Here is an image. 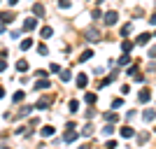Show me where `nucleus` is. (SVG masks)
<instances>
[{"mask_svg": "<svg viewBox=\"0 0 156 149\" xmlns=\"http://www.w3.org/2000/svg\"><path fill=\"white\" fill-rule=\"evenodd\" d=\"M16 70H21V72H23V70H28V61H26V59L16 61Z\"/></svg>", "mask_w": 156, "mask_h": 149, "instance_id": "obj_17", "label": "nucleus"}, {"mask_svg": "<svg viewBox=\"0 0 156 149\" xmlns=\"http://www.w3.org/2000/svg\"><path fill=\"white\" fill-rule=\"evenodd\" d=\"M40 35H42V37H44V40H49V37H51V35H54V30H51V28H49V26H44V28H42V30H40Z\"/></svg>", "mask_w": 156, "mask_h": 149, "instance_id": "obj_11", "label": "nucleus"}, {"mask_svg": "<svg viewBox=\"0 0 156 149\" xmlns=\"http://www.w3.org/2000/svg\"><path fill=\"white\" fill-rule=\"evenodd\" d=\"M33 47V40L30 37H26V40H21V49H23V51H28V49H30Z\"/></svg>", "mask_w": 156, "mask_h": 149, "instance_id": "obj_14", "label": "nucleus"}, {"mask_svg": "<svg viewBox=\"0 0 156 149\" xmlns=\"http://www.w3.org/2000/svg\"><path fill=\"white\" fill-rule=\"evenodd\" d=\"M112 130H114L112 126H105V128H103V133H105V135H112Z\"/></svg>", "mask_w": 156, "mask_h": 149, "instance_id": "obj_31", "label": "nucleus"}, {"mask_svg": "<svg viewBox=\"0 0 156 149\" xmlns=\"http://www.w3.org/2000/svg\"><path fill=\"white\" fill-rule=\"evenodd\" d=\"M35 26H37V21H35V19H26V21H23V30H35Z\"/></svg>", "mask_w": 156, "mask_h": 149, "instance_id": "obj_5", "label": "nucleus"}, {"mask_svg": "<svg viewBox=\"0 0 156 149\" xmlns=\"http://www.w3.org/2000/svg\"><path fill=\"white\" fill-rule=\"evenodd\" d=\"M149 40H151L149 33H140V35H137V44H147Z\"/></svg>", "mask_w": 156, "mask_h": 149, "instance_id": "obj_7", "label": "nucleus"}, {"mask_svg": "<svg viewBox=\"0 0 156 149\" xmlns=\"http://www.w3.org/2000/svg\"><path fill=\"white\" fill-rule=\"evenodd\" d=\"M142 117H144V121H154V119H156V112L154 110H144Z\"/></svg>", "mask_w": 156, "mask_h": 149, "instance_id": "obj_13", "label": "nucleus"}, {"mask_svg": "<svg viewBox=\"0 0 156 149\" xmlns=\"http://www.w3.org/2000/svg\"><path fill=\"white\" fill-rule=\"evenodd\" d=\"M119 133H121V137H133V135H135V130L130 128V126H124V128L119 130Z\"/></svg>", "mask_w": 156, "mask_h": 149, "instance_id": "obj_6", "label": "nucleus"}, {"mask_svg": "<svg viewBox=\"0 0 156 149\" xmlns=\"http://www.w3.org/2000/svg\"><path fill=\"white\" fill-rule=\"evenodd\" d=\"M61 79H63V82H70V79H72V72L70 70H61Z\"/></svg>", "mask_w": 156, "mask_h": 149, "instance_id": "obj_19", "label": "nucleus"}, {"mask_svg": "<svg viewBox=\"0 0 156 149\" xmlns=\"http://www.w3.org/2000/svg\"><path fill=\"white\" fill-rule=\"evenodd\" d=\"M35 89H37V91H42V89H49V79H40L37 84H35Z\"/></svg>", "mask_w": 156, "mask_h": 149, "instance_id": "obj_16", "label": "nucleus"}, {"mask_svg": "<svg viewBox=\"0 0 156 149\" xmlns=\"http://www.w3.org/2000/svg\"><path fill=\"white\" fill-rule=\"evenodd\" d=\"M121 103H124V100H121V98H114V100H112V107H114V110H117V107H121Z\"/></svg>", "mask_w": 156, "mask_h": 149, "instance_id": "obj_26", "label": "nucleus"}, {"mask_svg": "<svg viewBox=\"0 0 156 149\" xmlns=\"http://www.w3.org/2000/svg\"><path fill=\"white\" fill-rule=\"evenodd\" d=\"M154 37H156V33H154Z\"/></svg>", "mask_w": 156, "mask_h": 149, "instance_id": "obj_36", "label": "nucleus"}, {"mask_svg": "<svg viewBox=\"0 0 156 149\" xmlns=\"http://www.w3.org/2000/svg\"><path fill=\"white\" fill-rule=\"evenodd\" d=\"M23 98H26V93H23V91H16V93L12 96V100H14V103H21Z\"/></svg>", "mask_w": 156, "mask_h": 149, "instance_id": "obj_18", "label": "nucleus"}, {"mask_svg": "<svg viewBox=\"0 0 156 149\" xmlns=\"http://www.w3.org/2000/svg\"><path fill=\"white\" fill-rule=\"evenodd\" d=\"M5 68H7V63H5V61H0V72L5 70Z\"/></svg>", "mask_w": 156, "mask_h": 149, "instance_id": "obj_33", "label": "nucleus"}, {"mask_svg": "<svg viewBox=\"0 0 156 149\" xmlns=\"http://www.w3.org/2000/svg\"><path fill=\"white\" fill-rule=\"evenodd\" d=\"M37 51H40V56H47V54H49V51H47V47H44V44H40V47H37Z\"/></svg>", "mask_w": 156, "mask_h": 149, "instance_id": "obj_28", "label": "nucleus"}, {"mask_svg": "<svg viewBox=\"0 0 156 149\" xmlns=\"http://www.w3.org/2000/svg\"><path fill=\"white\" fill-rule=\"evenodd\" d=\"M91 56H93V51H91V49H84V51H82V56H79V61L84 63V61H89Z\"/></svg>", "mask_w": 156, "mask_h": 149, "instance_id": "obj_15", "label": "nucleus"}, {"mask_svg": "<svg viewBox=\"0 0 156 149\" xmlns=\"http://www.w3.org/2000/svg\"><path fill=\"white\" fill-rule=\"evenodd\" d=\"M133 30V26H130V23H126L124 28H121V37H128V33Z\"/></svg>", "mask_w": 156, "mask_h": 149, "instance_id": "obj_22", "label": "nucleus"}, {"mask_svg": "<svg viewBox=\"0 0 156 149\" xmlns=\"http://www.w3.org/2000/svg\"><path fill=\"white\" fill-rule=\"evenodd\" d=\"M2 96H5V89H2V86H0V98H2Z\"/></svg>", "mask_w": 156, "mask_h": 149, "instance_id": "obj_35", "label": "nucleus"}, {"mask_svg": "<svg viewBox=\"0 0 156 149\" xmlns=\"http://www.w3.org/2000/svg\"><path fill=\"white\" fill-rule=\"evenodd\" d=\"M137 100H140V103H149V100H151V93H149V89H142V91H140Z\"/></svg>", "mask_w": 156, "mask_h": 149, "instance_id": "obj_4", "label": "nucleus"}, {"mask_svg": "<svg viewBox=\"0 0 156 149\" xmlns=\"http://www.w3.org/2000/svg\"><path fill=\"white\" fill-rule=\"evenodd\" d=\"M121 49H124V51H130V49H133V42L124 40V42H121Z\"/></svg>", "mask_w": 156, "mask_h": 149, "instance_id": "obj_24", "label": "nucleus"}, {"mask_svg": "<svg viewBox=\"0 0 156 149\" xmlns=\"http://www.w3.org/2000/svg\"><path fill=\"white\" fill-rule=\"evenodd\" d=\"M149 23H151V26H156V14H154V16H149Z\"/></svg>", "mask_w": 156, "mask_h": 149, "instance_id": "obj_32", "label": "nucleus"}, {"mask_svg": "<svg viewBox=\"0 0 156 149\" xmlns=\"http://www.w3.org/2000/svg\"><path fill=\"white\" fill-rule=\"evenodd\" d=\"M105 119H107V121H117V114H114V112H107V114H105Z\"/></svg>", "mask_w": 156, "mask_h": 149, "instance_id": "obj_27", "label": "nucleus"}, {"mask_svg": "<svg viewBox=\"0 0 156 149\" xmlns=\"http://www.w3.org/2000/svg\"><path fill=\"white\" fill-rule=\"evenodd\" d=\"M84 35H86V40H89V42H98V40H100V33H98L96 28H86Z\"/></svg>", "mask_w": 156, "mask_h": 149, "instance_id": "obj_1", "label": "nucleus"}, {"mask_svg": "<svg viewBox=\"0 0 156 149\" xmlns=\"http://www.w3.org/2000/svg\"><path fill=\"white\" fill-rule=\"evenodd\" d=\"M91 133H93V130H91V126H86V128H84V130H82V135H86V137L91 135Z\"/></svg>", "mask_w": 156, "mask_h": 149, "instance_id": "obj_30", "label": "nucleus"}, {"mask_svg": "<svg viewBox=\"0 0 156 149\" xmlns=\"http://www.w3.org/2000/svg\"><path fill=\"white\" fill-rule=\"evenodd\" d=\"M33 12L37 14V16H42V14H44V7H42V5H35V7H33Z\"/></svg>", "mask_w": 156, "mask_h": 149, "instance_id": "obj_25", "label": "nucleus"}, {"mask_svg": "<svg viewBox=\"0 0 156 149\" xmlns=\"http://www.w3.org/2000/svg\"><path fill=\"white\" fill-rule=\"evenodd\" d=\"M105 147H107V149H114V147H117V142H114V140H107V142H105Z\"/></svg>", "mask_w": 156, "mask_h": 149, "instance_id": "obj_29", "label": "nucleus"}, {"mask_svg": "<svg viewBox=\"0 0 156 149\" xmlns=\"http://www.w3.org/2000/svg\"><path fill=\"white\" fill-rule=\"evenodd\" d=\"M44 107H49V98H40L37 105H35V110H44Z\"/></svg>", "mask_w": 156, "mask_h": 149, "instance_id": "obj_9", "label": "nucleus"}, {"mask_svg": "<svg viewBox=\"0 0 156 149\" xmlns=\"http://www.w3.org/2000/svg\"><path fill=\"white\" fill-rule=\"evenodd\" d=\"M7 2H9V5H16V2H19V0H7Z\"/></svg>", "mask_w": 156, "mask_h": 149, "instance_id": "obj_34", "label": "nucleus"}, {"mask_svg": "<svg viewBox=\"0 0 156 149\" xmlns=\"http://www.w3.org/2000/svg\"><path fill=\"white\" fill-rule=\"evenodd\" d=\"M84 100H86L89 105H93V103H96V93H86V96H84Z\"/></svg>", "mask_w": 156, "mask_h": 149, "instance_id": "obj_23", "label": "nucleus"}, {"mask_svg": "<svg viewBox=\"0 0 156 149\" xmlns=\"http://www.w3.org/2000/svg\"><path fill=\"white\" fill-rule=\"evenodd\" d=\"M86 84H89V77H86V75H79V77H77V86H79V89H84Z\"/></svg>", "mask_w": 156, "mask_h": 149, "instance_id": "obj_12", "label": "nucleus"}, {"mask_svg": "<svg viewBox=\"0 0 156 149\" xmlns=\"http://www.w3.org/2000/svg\"><path fill=\"white\" fill-rule=\"evenodd\" d=\"M40 135H42V137H51L54 135V128H51V126H44V128L40 130Z\"/></svg>", "mask_w": 156, "mask_h": 149, "instance_id": "obj_10", "label": "nucleus"}, {"mask_svg": "<svg viewBox=\"0 0 156 149\" xmlns=\"http://www.w3.org/2000/svg\"><path fill=\"white\" fill-rule=\"evenodd\" d=\"M154 133H156V128H154Z\"/></svg>", "mask_w": 156, "mask_h": 149, "instance_id": "obj_37", "label": "nucleus"}, {"mask_svg": "<svg viewBox=\"0 0 156 149\" xmlns=\"http://www.w3.org/2000/svg\"><path fill=\"white\" fill-rule=\"evenodd\" d=\"M77 107H79L77 100H70V103H68V112H77Z\"/></svg>", "mask_w": 156, "mask_h": 149, "instance_id": "obj_21", "label": "nucleus"}, {"mask_svg": "<svg viewBox=\"0 0 156 149\" xmlns=\"http://www.w3.org/2000/svg\"><path fill=\"white\" fill-rule=\"evenodd\" d=\"M130 63V56H128V51H124V56L119 59V65H128Z\"/></svg>", "mask_w": 156, "mask_h": 149, "instance_id": "obj_20", "label": "nucleus"}, {"mask_svg": "<svg viewBox=\"0 0 156 149\" xmlns=\"http://www.w3.org/2000/svg\"><path fill=\"white\" fill-rule=\"evenodd\" d=\"M0 21H2V23H12V21H14V14L2 12V14H0Z\"/></svg>", "mask_w": 156, "mask_h": 149, "instance_id": "obj_8", "label": "nucleus"}, {"mask_svg": "<svg viewBox=\"0 0 156 149\" xmlns=\"http://www.w3.org/2000/svg\"><path fill=\"white\" fill-rule=\"evenodd\" d=\"M117 16H119L117 12H107L105 14V23H107V26H114V23H117Z\"/></svg>", "mask_w": 156, "mask_h": 149, "instance_id": "obj_3", "label": "nucleus"}, {"mask_svg": "<svg viewBox=\"0 0 156 149\" xmlns=\"http://www.w3.org/2000/svg\"><path fill=\"white\" fill-rule=\"evenodd\" d=\"M75 140H77V133H75V128H65L63 142H75Z\"/></svg>", "mask_w": 156, "mask_h": 149, "instance_id": "obj_2", "label": "nucleus"}]
</instances>
